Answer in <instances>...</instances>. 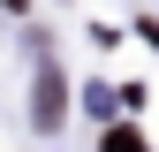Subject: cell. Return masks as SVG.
<instances>
[{"instance_id":"obj_1","label":"cell","mask_w":159,"mask_h":152,"mask_svg":"<svg viewBox=\"0 0 159 152\" xmlns=\"http://www.w3.org/2000/svg\"><path fill=\"white\" fill-rule=\"evenodd\" d=\"M61 107H68L61 99V69L46 61V69H38V129H61Z\"/></svg>"},{"instance_id":"obj_2","label":"cell","mask_w":159,"mask_h":152,"mask_svg":"<svg viewBox=\"0 0 159 152\" xmlns=\"http://www.w3.org/2000/svg\"><path fill=\"white\" fill-rule=\"evenodd\" d=\"M98 152H144V137H136V129H106V145Z\"/></svg>"}]
</instances>
